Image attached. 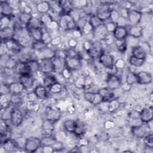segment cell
<instances>
[{
    "mask_svg": "<svg viewBox=\"0 0 153 153\" xmlns=\"http://www.w3.org/2000/svg\"><path fill=\"white\" fill-rule=\"evenodd\" d=\"M59 26L63 30H73L76 27V22L69 14H63L58 22Z\"/></svg>",
    "mask_w": 153,
    "mask_h": 153,
    "instance_id": "cell-1",
    "label": "cell"
},
{
    "mask_svg": "<svg viewBox=\"0 0 153 153\" xmlns=\"http://www.w3.org/2000/svg\"><path fill=\"white\" fill-rule=\"evenodd\" d=\"M41 146V140L37 137H29L24 143V149L27 152H35Z\"/></svg>",
    "mask_w": 153,
    "mask_h": 153,
    "instance_id": "cell-2",
    "label": "cell"
},
{
    "mask_svg": "<svg viewBox=\"0 0 153 153\" xmlns=\"http://www.w3.org/2000/svg\"><path fill=\"white\" fill-rule=\"evenodd\" d=\"M65 68L71 71H78L81 68V56H77L74 57H67L65 59Z\"/></svg>",
    "mask_w": 153,
    "mask_h": 153,
    "instance_id": "cell-3",
    "label": "cell"
},
{
    "mask_svg": "<svg viewBox=\"0 0 153 153\" xmlns=\"http://www.w3.org/2000/svg\"><path fill=\"white\" fill-rule=\"evenodd\" d=\"M142 17V13L140 11L135 9H128L127 13V20L129 26H134L139 25Z\"/></svg>",
    "mask_w": 153,
    "mask_h": 153,
    "instance_id": "cell-4",
    "label": "cell"
},
{
    "mask_svg": "<svg viewBox=\"0 0 153 153\" xmlns=\"http://www.w3.org/2000/svg\"><path fill=\"white\" fill-rule=\"evenodd\" d=\"M39 72L44 74L55 72L53 59H43L38 60Z\"/></svg>",
    "mask_w": 153,
    "mask_h": 153,
    "instance_id": "cell-5",
    "label": "cell"
},
{
    "mask_svg": "<svg viewBox=\"0 0 153 153\" xmlns=\"http://www.w3.org/2000/svg\"><path fill=\"white\" fill-rule=\"evenodd\" d=\"M98 59L100 63L106 68L111 69L114 66V57L110 53L103 51L99 56Z\"/></svg>",
    "mask_w": 153,
    "mask_h": 153,
    "instance_id": "cell-6",
    "label": "cell"
},
{
    "mask_svg": "<svg viewBox=\"0 0 153 153\" xmlns=\"http://www.w3.org/2000/svg\"><path fill=\"white\" fill-rule=\"evenodd\" d=\"M10 120L14 126H20L23 121V114L22 111L17 107L12 108Z\"/></svg>",
    "mask_w": 153,
    "mask_h": 153,
    "instance_id": "cell-7",
    "label": "cell"
},
{
    "mask_svg": "<svg viewBox=\"0 0 153 153\" xmlns=\"http://www.w3.org/2000/svg\"><path fill=\"white\" fill-rule=\"evenodd\" d=\"M112 8H111L109 4H102L100 5L97 10L96 14L98 17L104 22L106 20H109L111 16V11Z\"/></svg>",
    "mask_w": 153,
    "mask_h": 153,
    "instance_id": "cell-8",
    "label": "cell"
},
{
    "mask_svg": "<svg viewBox=\"0 0 153 153\" xmlns=\"http://www.w3.org/2000/svg\"><path fill=\"white\" fill-rule=\"evenodd\" d=\"M45 117L46 120L55 123L59 120L62 116L61 111L55 107H47L45 110Z\"/></svg>",
    "mask_w": 153,
    "mask_h": 153,
    "instance_id": "cell-9",
    "label": "cell"
},
{
    "mask_svg": "<svg viewBox=\"0 0 153 153\" xmlns=\"http://www.w3.org/2000/svg\"><path fill=\"white\" fill-rule=\"evenodd\" d=\"M106 82L107 88L111 90H116L121 85V80L115 74H109Z\"/></svg>",
    "mask_w": 153,
    "mask_h": 153,
    "instance_id": "cell-10",
    "label": "cell"
},
{
    "mask_svg": "<svg viewBox=\"0 0 153 153\" xmlns=\"http://www.w3.org/2000/svg\"><path fill=\"white\" fill-rule=\"evenodd\" d=\"M85 99L93 105H99L103 103L102 98L98 92L86 91L84 94Z\"/></svg>",
    "mask_w": 153,
    "mask_h": 153,
    "instance_id": "cell-11",
    "label": "cell"
},
{
    "mask_svg": "<svg viewBox=\"0 0 153 153\" xmlns=\"http://www.w3.org/2000/svg\"><path fill=\"white\" fill-rule=\"evenodd\" d=\"M92 34L95 39H97V40H104L108 36L109 32H108L103 23L100 26L93 29Z\"/></svg>",
    "mask_w": 153,
    "mask_h": 153,
    "instance_id": "cell-12",
    "label": "cell"
},
{
    "mask_svg": "<svg viewBox=\"0 0 153 153\" xmlns=\"http://www.w3.org/2000/svg\"><path fill=\"white\" fill-rule=\"evenodd\" d=\"M149 129L150 128L148 126L145 125V123H143L140 126L131 127V132L135 137L141 139L143 138L148 133L150 132Z\"/></svg>",
    "mask_w": 153,
    "mask_h": 153,
    "instance_id": "cell-13",
    "label": "cell"
},
{
    "mask_svg": "<svg viewBox=\"0 0 153 153\" xmlns=\"http://www.w3.org/2000/svg\"><path fill=\"white\" fill-rule=\"evenodd\" d=\"M34 78L32 75H23L19 76V82L25 90L32 88L34 85Z\"/></svg>",
    "mask_w": 153,
    "mask_h": 153,
    "instance_id": "cell-14",
    "label": "cell"
},
{
    "mask_svg": "<svg viewBox=\"0 0 153 153\" xmlns=\"http://www.w3.org/2000/svg\"><path fill=\"white\" fill-rule=\"evenodd\" d=\"M115 40L126 39L128 35L127 27L125 26H117L112 33Z\"/></svg>",
    "mask_w": 153,
    "mask_h": 153,
    "instance_id": "cell-15",
    "label": "cell"
},
{
    "mask_svg": "<svg viewBox=\"0 0 153 153\" xmlns=\"http://www.w3.org/2000/svg\"><path fill=\"white\" fill-rule=\"evenodd\" d=\"M153 111L152 106L143 108L139 112V118L143 123H148L152 120Z\"/></svg>",
    "mask_w": 153,
    "mask_h": 153,
    "instance_id": "cell-16",
    "label": "cell"
},
{
    "mask_svg": "<svg viewBox=\"0 0 153 153\" xmlns=\"http://www.w3.org/2000/svg\"><path fill=\"white\" fill-rule=\"evenodd\" d=\"M137 83L142 85L149 84L152 81L151 73L147 71H140L136 73Z\"/></svg>",
    "mask_w": 153,
    "mask_h": 153,
    "instance_id": "cell-17",
    "label": "cell"
},
{
    "mask_svg": "<svg viewBox=\"0 0 153 153\" xmlns=\"http://www.w3.org/2000/svg\"><path fill=\"white\" fill-rule=\"evenodd\" d=\"M8 51H11L14 53H19L23 48L16 40L12 38L4 42Z\"/></svg>",
    "mask_w": 153,
    "mask_h": 153,
    "instance_id": "cell-18",
    "label": "cell"
},
{
    "mask_svg": "<svg viewBox=\"0 0 153 153\" xmlns=\"http://www.w3.org/2000/svg\"><path fill=\"white\" fill-rule=\"evenodd\" d=\"M14 71L19 75H32L30 68L27 63V62L19 61L16 66Z\"/></svg>",
    "mask_w": 153,
    "mask_h": 153,
    "instance_id": "cell-19",
    "label": "cell"
},
{
    "mask_svg": "<svg viewBox=\"0 0 153 153\" xmlns=\"http://www.w3.org/2000/svg\"><path fill=\"white\" fill-rule=\"evenodd\" d=\"M26 29L29 33L30 38H32L34 41H42L44 33L43 27H34Z\"/></svg>",
    "mask_w": 153,
    "mask_h": 153,
    "instance_id": "cell-20",
    "label": "cell"
},
{
    "mask_svg": "<svg viewBox=\"0 0 153 153\" xmlns=\"http://www.w3.org/2000/svg\"><path fill=\"white\" fill-rule=\"evenodd\" d=\"M48 89L43 84L36 86L33 89V93L35 96L39 99H45L48 96Z\"/></svg>",
    "mask_w": 153,
    "mask_h": 153,
    "instance_id": "cell-21",
    "label": "cell"
},
{
    "mask_svg": "<svg viewBox=\"0 0 153 153\" xmlns=\"http://www.w3.org/2000/svg\"><path fill=\"white\" fill-rule=\"evenodd\" d=\"M97 92L101 96L103 102H109L114 100V93L112 90L109 89L108 88H102L99 89Z\"/></svg>",
    "mask_w": 153,
    "mask_h": 153,
    "instance_id": "cell-22",
    "label": "cell"
},
{
    "mask_svg": "<svg viewBox=\"0 0 153 153\" xmlns=\"http://www.w3.org/2000/svg\"><path fill=\"white\" fill-rule=\"evenodd\" d=\"M1 16L11 17L14 14V11L8 1H1L0 5Z\"/></svg>",
    "mask_w": 153,
    "mask_h": 153,
    "instance_id": "cell-23",
    "label": "cell"
},
{
    "mask_svg": "<svg viewBox=\"0 0 153 153\" xmlns=\"http://www.w3.org/2000/svg\"><path fill=\"white\" fill-rule=\"evenodd\" d=\"M131 56L140 59L145 60L147 53L146 50L142 46L136 45L133 47L131 49Z\"/></svg>",
    "mask_w": 153,
    "mask_h": 153,
    "instance_id": "cell-24",
    "label": "cell"
},
{
    "mask_svg": "<svg viewBox=\"0 0 153 153\" xmlns=\"http://www.w3.org/2000/svg\"><path fill=\"white\" fill-rule=\"evenodd\" d=\"M14 35V29L13 27H7L1 29L0 36L2 42H5L7 40L13 38Z\"/></svg>",
    "mask_w": 153,
    "mask_h": 153,
    "instance_id": "cell-25",
    "label": "cell"
},
{
    "mask_svg": "<svg viewBox=\"0 0 153 153\" xmlns=\"http://www.w3.org/2000/svg\"><path fill=\"white\" fill-rule=\"evenodd\" d=\"M128 35L133 38H140L143 33V27L139 25L134 26H129L128 29H127Z\"/></svg>",
    "mask_w": 153,
    "mask_h": 153,
    "instance_id": "cell-26",
    "label": "cell"
},
{
    "mask_svg": "<svg viewBox=\"0 0 153 153\" xmlns=\"http://www.w3.org/2000/svg\"><path fill=\"white\" fill-rule=\"evenodd\" d=\"M78 126V121L74 120H66L63 123V126L66 131L70 133H74Z\"/></svg>",
    "mask_w": 153,
    "mask_h": 153,
    "instance_id": "cell-27",
    "label": "cell"
},
{
    "mask_svg": "<svg viewBox=\"0 0 153 153\" xmlns=\"http://www.w3.org/2000/svg\"><path fill=\"white\" fill-rule=\"evenodd\" d=\"M1 146L4 148L5 152H13L15 149L18 148L17 142L11 138L8 139L4 143L1 144Z\"/></svg>",
    "mask_w": 153,
    "mask_h": 153,
    "instance_id": "cell-28",
    "label": "cell"
},
{
    "mask_svg": "<svg viewBox=\"0 0 153 153\" xmlns=\"http://www.w3.org/2000/svg\"><path fill=\"white\" fill-rule=\"evenodd\" d=\"M43 85L47 87L48 89L52 86L54 84L57 82L56 77L51 74H45V76L43 78Z\"/></svg>",
    "mask_w": 153,
    "mask_h": 153,
    "instance_id": "cell-29",
    "label": "cell"
},
{
    "mask_svg": "<svg viewBox=\"0 0 153 153\" xmlns=\"http://www.w3.org/2000/svg\"><path fill=\"white\" fill-rule=\"evenodd\" d=\"M36 7L38 12L41 14L48 13L50 10L49 1H40L36 4Z\"/></svg>",
    "mask_w": 153,
    "mask_h": 153,
    "instance_id": "cell-30",
    "label": "cell"
},
{
    "mask_svg": "<svg viewBox=\"0 0 153 153\" xmlns=\"http://www.w3.org/2000/svg\"><path fill=\"white\" fill-rule=\"evenodd\" d=\"M53 62L54 63L55 72L62 73V72L65 68V60L54 57L53 59Z\"/></svg>",
    "mask_w": 153,
    "mask_h": 153,
    "instance_id": "cell-31",
    "label": "cell"
},
{
    "mask_svg": "<svg viewBox=\"0 0 153 153\" xmlns=\"http://www.w3.org/2000/svg\"><path fill=\"white\" fill-rule=\"evenodd\" d=\"M59 3L62 7L63 14H70L74 9L72 1H60Z\"/></svg>",
    "mask_w": 153,
    "mask_h": 153,
    "instance_id": "cell-32",
    "label": "cell"
},
{
    "mask_svg": "<svg viewBox=\"0 0 153 153\" xmlns=\"http://www.w3.org/2000/svg\"><path fill=\"white\" fill-rule=\"evenodd\" d=\"M41 140V145L42 146H53V145L57 141L56 137H53V135L48 136H43Z\"/></svg>",
    "mask_w": 153,
    "mask_h": 153,
    "instance_id": "cell-33",
    "label": "cell"
},
{
    "mask_svg": "<svg viewBox=\"0 0 153 153\" xmlns=\"http://www.w3.org/2000/svg\"><path fill=\"white\" fill-rule=\"evenodd\" d=\"M88 22L93 29L103 23V22L98 17L96 14H92L89 16L88 19Z\"/></svg>",
    "mask_w": 153,
    "mask_h": 153,
    "instance_id": "cell-34",
    "label": "cell"
},
{
    "mask_svg": "<svg viewBox=\"0 0 153 153\" xmlns=\"http://www.w3.org/2000/svg\"><path fill=\"white\" fill-rule=\"evenodd\" d=\"M32 18V16L30 14H27L23 12H21L18 16V20L19 22L22 25H24V26L25 27L30 22Z\"/></svg>",
    "mask_w": 153,
    "mask_h": 153,
    "instance_id": "cell-35",
    "label": "cell"
},
{
    "mask_svg": "<svg viewBox=\"0 0 153 153\" xmlns=\"http://www.w3.org/2000/svg\"><path fill=\"white\" fill-rule=\"evenodd\" d=\"M11 94H20L24 88L19 82H14L10 84Z\"/></svg>",
    "mask_w": 153,
    "mask_h": 153,
    "instance_id": "cell-36",
    "label": "cell"
},
{
    "mask_svg": "<svg viewBox=\"0 0 153 153\" xmlns=\"http://www.w3.org/2000/svg\"><path fill=\"white\" fill-rule=\"evenodd\" d=\"M126 82L131 85L133 84L137 83L136 73H134L132 71H128L126 75Z\"/></svg>",
    "mask_w": 153,
    "mask_h": 153,
    "instance_id": "cell-37",
    "label": "cell"
},
{
    "mask_svg": "<svg viewBox=\"0 0 153 153\" xmlns=\"http://www.w3.org/2000/svg\"><path fill=\"white\" fill-rule=\"evenodd\" d=\"M49 3L50 6V10L59 14H63V11L59 1H49Z\"/></svg>",
    "mask_w": 153,
    "mask_h": 153,
    "instance_id": "cell-38",
    "label": "cell"
},
{
    "mask_svg": "<svg viewBox=\"0 0 153 153\" xmlns=\"http://www.w3.org/2000/svg\"><path fill=\"white\" fill-rule=\"evenodd\" d=\"M27 63L30 68L32 74L33 73L37 72L39 71V62L38 60H36L35 59H30L28 61H27Z\"/></svg>",
    "mask_w": 153,
    "mask_h": 153,
    "instance_id": "cell-39",
    "label": "cell"
},
{
    "mask_svg": "<svg viewBox=\"0 0 153 153\" xmlns=\"http://www.w3.org/2000/svg\"><path fill=\"white\" fill-rule=\"evenodd\" d=\"M145 62V60L140 59L136 57H134L132 56H131L128 59V63L130 65L134 66V67H140L142 66Z\"/></svg>",
    "mask_w": 153,
    "mask_h": 153,
    "instance_id": "cell-40",
    "label": "cell"
},
{
    "mask_svg": "<svg viewBox=\"0 0 153 153\" xmlns=\"http://www.w3.org/2000/svg\"><path fill=\"white\" fill-rule=\"evenodd\" d=\"M143 142L146 146L149 149H152L153 148V135L151 131L148 133L143 137Z\"/></svg>",
    "mask_w": 153,
    "mask_h": 153,
    "instance_id": "cell-41",
    "label": "cell"
},
{
    "mask_svg": "<svg viewBox=\"0 0 153 153\" xmlns=\"http://www.w3.org/2000/svg\"><path fill=\"white\" fill-rule=\"evenodd\" d=\"M48 47V45L46 44L44 41H33L32 43V48L36 51H39L41 50H42L45 48Z\"/></svg>",
    "mask_w": 153,
    "mask_h": 153,
    "instance_id": "cell-42",
    "label": "cell"
},
{
    "mask_svg": "<svg viewBox=\"0 0 153 153\" xmlns=\"http://www.w3.org/2000/svg\"><path fill=\"white\" fill-rule=\"evenodd\" d=\"M11 23V17L1 16V22H0L1 29L12 26L10 25Z\"/></svg>",
    "mask_w": 153,
    "mask_h": 153,
    "instance_id": "cell-43",
    "label": "cell"
},
{
    "mask_svg": "<svg viewBox=\"0 0 153 153\" xmlns=\"http://www.w3.org/2000/svg\"><path fill=\"white\" fill-rule=\"evenodd\" d=\"M63 90V87L62 85L59 83L58 81L54 84L52 86H51L48 88L49 92L53 93V94H58L62 91Z\"/></svg>",
    "mask_w": 153,
    "mask_h": 153,
    "instance_id": "cell-44",
    "label": "cell"
},
{
    "mask_svg": "<svg viewBox=\"0 0 153 153\" xmlns=\"http://www.w3.org/2000/svg\"><path fill=\"white\" fill-rule=\"evenodd\" d=\"M115 42L119 51L121 53L125 52L127 49V42L126 39L115 40Z\"/></svg>",
    "mask_w": 153,
    "mask_h": 153,
    "instance_id": "cell-45",
    "label": "cell"
},
{
    "mask_svg": "<svg viewBox=\"0 0 153 153\" xmlns=\"http://www.w3.org/2000/svg\"><path fill=\"white\" fill-rule=\"evenodd\" d=\"M22 101L20 94H11L10 102L11 105H19Z\"/></svg>",
    "mask_w": 153,
    "mask_h": 153,
    "instance_id": "cell-46",
    "label": "cell"
},
{
    "mask_svg": "<svg viewBox=\"0 0 153 153\" xmlns=\"http://www.w3.org/2000/svg\"><path fill=\"white\" fill-rule=\"evenodd\" d=\"M85 130H86V128L85 127V126L83 123H79L78 122V126H77V127L74 132V134H76V136H81L82 134H84L85 132Z\"/></svg>",
    "mask_w": 153,
    "mask_h": 153,
    "instance_id": "cell-47",
    "label": "cell"
},
{
    "mask_svg": "<svg viewBox=\"0 0 153 153\" xmlns=\"http://www.w3.org/2000/svg\"><path fill=\"white\" fill-rule=\"evenodd\" d=\"M1 94H11L10 85L9 84L6 82H2L1 84Z\"/></svg>",
    "mask_w": 153,
    "mask_h": 153,
    "instance_id": "cell-48",
    "label": "cell"
},
{
    "mask_svg": "<svg viewBox=\"0 0 153 153\" xmlns=\"http://www.w3.org/2000/svg\"><path fill=\"white\" fill-rule=\"evenodd\" d=\"M17 64V62L12 57H10L8 60L4 68L8 69H15L16 66Z\"/></svg>",
    "mask_w": 153,
    "mask_h": 153,
    "instance_id": "cell-49",
    "label": "cell"
},
{
    "mask_svg": "<svg viewBox=\"0 0 153 153\" xmlns=\"http://www.w3.org/2000/svg\"><path fill=\"white\" fill-rule=\"evenodd\" d=\"M120 15L118 11H117V10H115V9L111 10V16H110V19H109L111 22L116 24L118 19L120 18Z\"/></svg>",
    "mask_w": 153,
    "mask_h": 153,
    "instance_id": "cell-50",
    "label": "cell"
},
{
    "mask_svg": "<svg viewBox=\"0 0 153 153\" xmlns=\"http://www.w3.org/2000/svg\"><path fill=\"white\" fill-rule=\"evenodd\" d=\"M11 56L7 53H4L1 54V59H0V62H1V66L2 68H5V65L9 59V58Z\"/></svg>",
    "mask_w": 153,
    "mask_h": 153,
    "instance_id": "cell-51",
    "label": "cell"
},
{
    "mask_svg": "<svg viewBox=\"0 0 153 153\" xmlns=\"http://www.w3.org/2000/svg\"><path fill=\"white\" fill-rule=\"evenodd\" d=\"M7 120H4L2 119H1V124H0V130L1 133H5L7 131H10L9 130V127L6 122Z\"/></svg>",
    "mask_w": 153,
    "mask_h": 153,
    "instance_id": "cell-52",
    "label": "cell"
},
{
    "mask_svg": "<svg viewBox=\"0 0 153 153\" xmlns=\"http://www.w3.org/2000/svg\"><path fill=\"white\" fill-rule=\"evenodd\" d=\"M105 26H106V28L108 30V32L109 33H112V32L114 31V29L115 28V27L117 26V25L112 22H107L106 23H104Z\"/></svg>",
    "mask_w": 153,
    "mask_h": 153,
    "instance_id": "cell-53",
    "label": "cell"
},
{
    "mask_svg": "<svg viewBox=\"0 0 153 153\" xmlns=\"http://www.w3.org/2000/svg\"><path fill=\"white\" fill-rule=\"evenodd\" d=\"M128 117L130 119H138L139 118V112L137 111H133L128 113Z\"/></svg>",
    "mask_w": 153,
    "mask_h": 153,
    "instance_id": "cell-54",
    "label": "cell"
},
{
    "mask_svg": "<svg viewBox=\"0 0 153 153\" xmlns=\"http://www.w3.org/2000/svg\"><path fill=\"white\" fill-rule=\"evenodd\" d=\"M68 45L71 48H75L77 45V41L75 38H71L68 41Z\"/></svg>",
    "mask_w": 153,
    "mask_h": 153,
    "instance_id": "cell-55",
    "label": "cell"
},
{
    "mask_svg": "<svg viewBox=\"0 0 153 153\" xmlns=\"http://www.w3.org/2000/svg\"><path fill=\"white\" fill-rule=\"evenodd\" d=\"M71 71H69V69H68L67 68H65V69L63 70V71L62 72V75H63V76L64 78H69L71 77Z\"/></svg>",
    "mask_w": 153,
    "mask_h": 153,
    "instance_id": "cell-56",
    "label": "cell"
},
{
    "mask_svg": "<svg viewBox=\"0 0 153 153\" xmlns=\"http://www.w3.org/2000/svg\"><path fill=\"white\" fill-rule=\"evenodd\" d=\"M60 42H61V39H60V37H56V38H52V40L51 41V44L53 45L56 46V45H57L60 44Z\"/></svg>",
    "mask_w": 153,
    "mask_h": 153,
    "instance_id": "cell-57",
    "label": "cell"
}]
</instances>
